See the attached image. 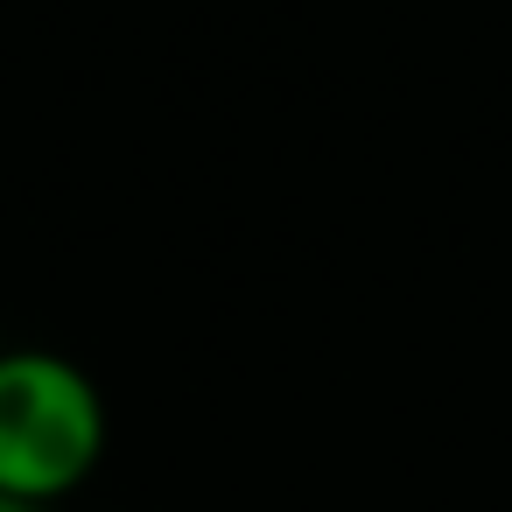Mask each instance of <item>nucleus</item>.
<instances>
[{
	"mask_svg": "<svg viewBox=\"0 0 512 512\" xmlns=\"http://www.w3.org/2000/svg\"><path fill=\"white\" fill-rule=\"evenodd\" d=\"M106 393L64 351H0V498L50 512L106 463Z\"/></svg>",
	"mask_w": 512,
	"mask_h": 512,
	"instance_id": "1",
	"label": "nucleus"
},
{
	"mask_svg": "<svg viewBox=\"0 0 512 512\" xmlns=\"http://www.w3.org/2000/svg\"><path fill=\"white\" fill-rule=\"evenodd\" d=\"M0 512H36V505H15V498H0Z\"/></svg>",
	"mask_w": 512,
	"mask_h": 512,
	"instance_id": "2",
	"label": "nucleus"
}]
</instances>
